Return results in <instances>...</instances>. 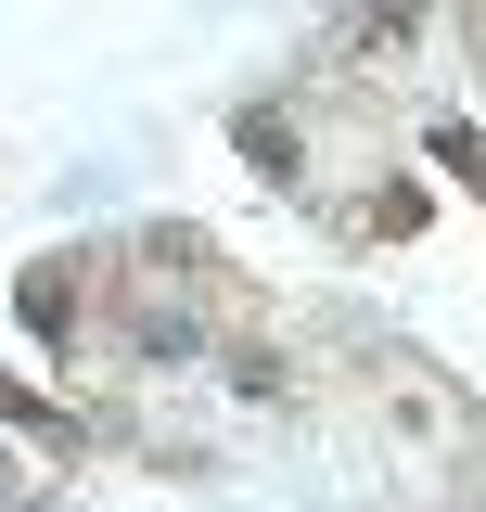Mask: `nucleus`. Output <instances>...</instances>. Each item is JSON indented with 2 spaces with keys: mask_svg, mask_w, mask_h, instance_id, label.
I'll return each mask as SVG.
<instances>
[{
  "mask_svg": "<svg viewBox=\"0 0 486 512\" xmlns=\"http://www.w3.org/2000/svg\"><path fill=\"white\" fill-rule=\"evenodd\" d=\"M423 154H435V167H448V180L486 205V116H435V128H423Z\"/></svg>",
  "mask_w": 486,
  "mask_h": 512,
  "instance_id": "nucleus-1",
  "label": "nucleus"
}]
</instances>
